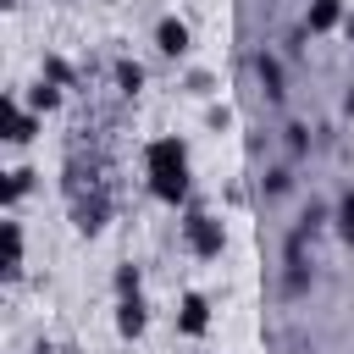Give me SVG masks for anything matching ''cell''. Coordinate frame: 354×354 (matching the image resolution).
<instances>
[{"label": "cell", "instance_id": "obj_1", "mask_svg": "<svg viewBox=\"0 0 354 354\" xmlns=\"http://www.w3.org/2000/svg\"><path fill=\"white\" fill-rule=\"evenodd\" d=\"M144 183H149V199L166 210H183L194 199V166H188V144L177 133H160L144 144Z\"/></svg>", "mask_w": 354, "mask_h": 354}, {"label": "cell", "instance_id": "obj_2", "mask_svg": "<svg viewBox=\"0 0 354 354\" xmlns=\"http://www.w3.org/2000/svg\"><path fill=\"white\" fill-rule=\"evenodd\" d=\"M177 232H183V249H188L194 260H221V254H227V221H221L210 205H199V199L183 205Z\"/></svg>", "mask_w": 354, "mask_h": 354}, {"label": "cell", "instance_id": "obj_3", "mask_svg": "<svg viewBox=\"0 0 354 354\" xmlns=\"http://www.w3.org/2000/svg\"><path fill=\"white\" fill-rule=\"evenodd\" d=\"M39 127H44V116H39V111L11 88V94L0 100V138H6L11 149H28V144L39 138Z\"/></svg>", "mask_w": 354, "mask_h": 354}, {"label": "cell", "instance_id": "obj_4", "mask_svg": "<svg viewBox=\"0 0 354 354\" xmlns=\"http://www.w3.org/2000/svg\"><path fill=\"white\" fill-rule=\"evenodd\" d=\"M111 216H116V205H111V194L100 183H88L83 194H72V232L77 238H100L111 227Z\"/></svg>", "mask_w": 354, "mask_h": 354}, {"label": "cell", "instance_id": "obj_5", "mask_svg": "<svg viewBox=\"0 0 354 354\" xmlns=\"http://www.w3.org/2000/svg\"><path fill=\"white\" fill-rule=\"evenodd\" d=\"M177 337H188V343H199V337H210V321H216V310H210V299L199 293V288H188L183 299H177Z\"/></svg>", "mask_w": 354, "mask_h": 354}, {"label": "cell", "instance_id": "obj_6", "mask_svg": "<svg viewBox=\"0 0 354 354\" xmlns=\"http://www.w3.org/2000/svg\"><path fill=\"white\" fill-rule=\"evenodd\" d=\"M155 50L166 55V61H188V50H194V28L177 17V11H166V17H155Z\"/></svg>", "mask_w": 354, "mask_h": 354}, {"label": "cell", "instance_id": "obj_7", "mask_svg": "<svg viewBox=\"0 0 354 354\" xmlns=\"http://www.w3.org/2000/svg\"><path fill=\"white\" fill-rule=\"evenodd\" d=\"M111 326H116V337H122V343H138V337L149 332V299H144V293L116 299V304H111Z\"/></svg>", "mask_w": 354, "mask_h": 354}, {"label": "cell", "instance_id": "obj_8", "mask_svg": "<svg viewBox=\"0 0 354 354\" xmlns=\"http://www.w3.org/2000/svg\"><path fill=\"white\" fill-rule=\"evenodd\" d=\"M254 77H260V94H266L271 105H282V100H288V66H282V55H277L271 44H260V50H254Z\"/></svg>", "mask_w": 354, "mask_h": 354}, {"label": "cell", "instance_id": "obj_9", "mask_svg": "<svg viewBox=\"0 0 354 354\" xmlns=\"http://www.w3.org/2000/svg\"><path fill=\"white\" fill-rule=\"evenodd\" d=\"M0 243H6V254H0V277H6V282H17V277H22V266H28V238H22L17 210H6V221H0Z\"/></svg>", "mask_w": 354, "mask_h": 354}, {"label": "cell", "instance_id": "obj_10", "mask_svg": "<svg viewBox=\"0 0 354 354\" xmlns=\"http://www.w3.org/2000/svg\"><path fill=\"white\" fill-rule=\"evenodd\" d=\"M299 22L310 28V39H326V33H337L348 22V0H304V17Z\"/></svg>", "mask_w": 354, "mask_h": 354}, {"label": "cell", "instance_id": "obj_11", "mask_svg": "<svg viewBox=\"0 0 354 354\" xmlns=\"http://www.w3.org/2000/svg\"><path fill=\"white\" fill-rule=\"evenodd\" d=\"M111 83H116L122 100H138V94L149 88V66L133 61V55H116V61H111Z\"/></svg>", "mask_w": 354, "mask_h": 354}, {"label": "cell", "instance_id": "obj_12", "mask_svg": "<svg viewBox=\"0 0 354 354\" xmlns=\"http://www.w3.org/2000/svg\"><path fill=\"white\" fill-rule=\"evenodd\" d=\"M33 188H39V171H33V166H11V171H6V183H0V205H6V210H17Z\"/></svg>", "mask_w": 354, "mask_h": 354}, {"label": "cell", "instance_id": "obj_13", "mask_svg": "<svg viewBox=\"0 0 354 354\" xmlns=\"http://www.w3.org/2000/svg\"><path fill=\"white\" fill-rule=\"evenodd\" d=\"M22 100H28L39 116H50V111H61V105H66V88H61V83H50V77H33V83L22 88Z\"/></svg>", "mask_w": 354, "mask_h": 354}, {"label": "cell", "instance_id": "obj_14", "mask_svg": "<svg viewBox=\"0 0 354 354\" xmlns=\"http://www.w3.org/2000/svg\"><path fill=\"white\" fill-rule=\"evenodd\" d=\"M188 100H221V77L210 72V66H188L183 72V83H177Z\"/></svg>", "mask_w": 354, "mask_h": 354}, {"label": "cell", "instance_id": "obj_15", "mask_svg": "<svg viewBox=\"0 0 354 354\" xmlns=\"http://www.w3.org/2000/svg\"><path fill=\"white\" fill-rule=\"evenodd\" d=\"M39 77H50V83H61V88H77V66H72L66 55H55V50L39 55Z\"/></svg>", "mask_w": 354, "mask_h": 354}, {"label": "cell", "instance_id": "obj_16", "mask_svg": "<svg viewBox=\"0 0 354 354\" xmlns=\"http://www.w3.org/2000/svg\"><path fill=\"white\" fill-rule=\"evenodd\" d=\"M260 194H266V199H288V194H293V166H288V160H282V166H266V171H260Z\"/></svg>", "mask_w": 354, "mask_h": 354}, {"label": "cell", "instance_id": "obj_17", "mask_svg": "<svg viewBox=\"0 0 354 354\" xmlns=\"http://www.w3.org/2000/svg\"><path fill=\"white\" fill-rule=\"evenodd\" d=\"M232 127H238V111H232L227 100H205V133L221 138V133H232Z\"/></svg>", "mask_w": 354, "mask_h": 354}, {"label": "cell", "instance_id": "obj_18", "mask_svg": "<svg viewBox=\"0 0 354 354\" xmlns=\"http://www.w3.org/2000/svg\"><path fill=\"white\" fill-rule=\"evenodd\" d=\"M111 293H116V299H127V293H144V266L122 260V266L111 271Z\"/></svg>", "mask_w": 354, "mask_h": 354}, {"label": "cell", "instance_id": "obj_19", "mask_svg": "<svg viewBox=\"0 0 354 354\" xmlns=\"http://www.w3.org/2000/svg\"><path fill=\"white\" fill-rule=\"evenodd\" d=\"M310 144H315V138H310V122H288V127H282V149H288V160H304Z\"/></svg>", "mask_w": 354, "mask_h": 354}, {"label": "cell", "instance_id": "obj_20", "mask_svg": "<svg viewBox=\"0 0 354 354\" xmlns=\"http://www.w3.org/2000/svg\"><path fill=\"white\" fill-rule=\"evenodd\" d=\"M332 232H337V238L354 249V188H348V194L332 205Z\"/></svg>", "mask_w": 354, "mask_h": 354}, {"label": "cell", "instance_id": "obj_21", "mask_svg": "<svg viewBox=\"0 0 354 354\" xmlns=\"http://www.w3.org/2000/svg\"><path fill=\"white\" fill-rule=\"evenodd\" d=\"M293 227H304V232H310V238H315V232H321V227H332V205H321V199H310V205H304V216H299V221H293Z\"/></svg>", "mask_w": 354, "mask_h": 354}, {"label": "cell", "instance_id": "obj_22", "mask_svg": "<svg viewBox=\"0 0 354 354\" xmlns=\"http://www.w3.org/2000/svg\"><path fill=\"white\" fill-rule=\"evenodd\" d=\"M282 44H288V55H304V44H310V28H304V22H299V28H288V39H282Z\"/></svg>", "mask_w": 354, "mask_h": 354}, {"label": "cell", "instance_id": "obj_23", "mask_svg": "<svg viewBox=\"0 0 354 354\" xmlns=\"http://www.w3.org/2000/svg\"><path fill=\"white\" fill-rule=\"evenodd\" d=\"M343 116H354V83H348V94H343Z\"/></svg>", "mask_w": 354, "mask_h": 354}, {"label": "cell", "instance_id": "obj_24", "mask_svg": "<svg viewBox=\"0 0 354 354\" xmlns=\"http://www.w3.org/2000/svg\"><path fill=\"white\" fill-rule=\"evenodd\" d=\"M33 354H61V348H55V343H39V348H33Z\"/></svg>", "mask_w": 354, "mask_h": 354}, {"label": "cell", "instance_id": "obj_25", "mask_svg": "<svg viewBox=\"0 0 354 354\" xmlns=\"http://www.w3.org/2000/svg\"><path fill=\"white\" fill-rule=\"evenodd\" d=\"M348 55H354V44H348Z\"/></svg>", "mask_w": 354, "mask_h": 354}]
</instances>
